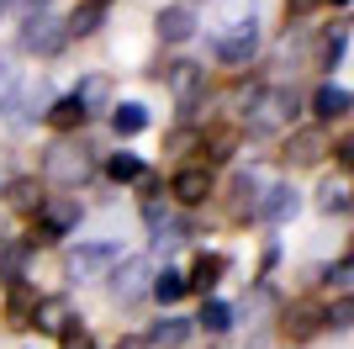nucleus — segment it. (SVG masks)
<instances>
[{
	"label": "nucleus",
	"instance_id": "1",
	"mask_svg": "<svg viewBox=\"0 0 354 349\" xmlns=\"http://www.w3.org/2000/svg\"><path fill=\"white\" fill-rule=\"evenodd\" d=\"M291 116H296V90L291 85L254 90V106H249V127L254 132H281V127H291Z\"/></svg>",
	"mask_w": 354,
	"mask_h": 349
},
{
	"label": "nucleus",
	"instance_id": "2",
	"mask_svg": "<svg viewBox=\"0 0 354 349\" xmlns=\"http://www.w3.org/2000/svg\"><path fill=\"white\" fill-rule=\"evenodd\" d=\"M212 48H217L222 64H249L254 48H259V21H254V16L227 21V32H217V37H212Z\"/></svg>",
	"mask_w": 354,
	"mask_h": 349
},
{
	"label": "nucleus",
	"instance_id": "3",
	"mask_svg": "<svg viewBox=\"0 0 354 349\" xmlns=\"http://www.w3.org/2000/svg\"><path fill=\"white\" fill-rule=\"evenodd\" d=\"M69 43V32H64V21L53 11H37V16H27V21H21V48H27V53H59V48Z\"/></svg>",
	"mask_w": 354,
	"mask_h": 349
},
{
	"label": "nucleus",
	"instance_id": "4",
	"mask_svg": "<svg viewBox=\"0 0 354 349\" xmlns=\"http://www.w3.org/2000/svg\"><path fill=\"white\" fill-rule=\"evenodd\" d=\"M74 222H80V202H64V196L43 202V206H37V238H32V249H37V244H59Z\"/></svg>",
	"mask_w": 354,
	"mask_h": 349
},
{
	"label": "nucleus",
	"instance_id": "5",
	"mask_svg": "<svg viewBox=\"0 0 354 349\" xmlns=\"http://www.w3.org/2000/svg\"><path fill=\"white\" fill-rule=\"evenodd\" d=\"M43 174L53 180V186L69 190V186H80V180L90 174V159L74 143H53V148H48V159H43Z\"/></svg>",
	"mask_w": 354,
	"mask_h": 349
},
{
	"label": "nucleus",
	"instance_id": "6",
	"mask_svg": "<svg viewBox=\"0 0 354 349\" xmlns=\"http://www.w3.org/2000/svg\"><path fill=\"white\" fill-rule=\"evenodd\" d=\"M117 265V244H85L69 254V280H101Z\"/></svg>",
	"mask_w": 354,
	"mask_h": 349
},
{
	"label": "nucleus",
	"instance_id": "7",
	"mask_svg": "<svg viewBox=\"0 0 354 349\" xmlns=\"http://www.w3.org/2000/svg\"><path fill=\"white\" fill-rule=\"evenodd\" d=\"M164 74H169V90H175L180 106H196V101H201V90H207V69H201V64L180 58V64H169Z\"/></svg>",
	"mask_w": 354,
	"mask_h": 349
},
{
	"label": "nucleus",
	"instance_id": "8",
	"mask_svg": "<svg viewBox=\"0 0 354 349\" xmlns=\"http://www.w3.org/2000/svg\"><path fill=\"white\" fill-rule=\"evenodd\" d=\"M281 328H286V339H291V344H307V339L323 334V307H317V302H296V307H286Z\"/></svg>",
	"mask_w": 354,
	"mask_h": 349
},
{
	"label": "nucleus",
	"instance_id": "9",
	"mask_svg": "<svg viewBox=\"0 0 354 349\" xmlns=\"http://www.w3.org/2000/svg\"><path fill=\"white\" fill-rule=\"evenodd\" d=\"M169 196H175L180 206H201L212 196V174L201 170V164H185V170H175V180H169Z\"/></svg>",
	"mask_w": 354,
	"mask_h": 349
},
{
	"label": "nucleus",
	"instance_id": "10",
	"mask_svg": "<svg viewBox=\"0 0 354 349\" xmlns=\"http://www.w3.org/2000/svg\"><path fill=\"white\" fill-rule=\"evenodd\" d=\"M328 154V132L323 127H296L291 138H286V159L291 164H317Z\"/></svg>",
	"mask_w": 354,
	"mask_h": 349
},
{
	"label": "nucleus",
	"instance_id": "11",
	"mask_svg": "<svg viewBox=\"0 0 354 349\" xmlns=\"http://www.w3.org/2000/svg\"><path fill=\"white\" fill-rule=\"evenodd\" d=\"M37 302H43V296H37L27 280H11V291H6V323H11V328H32Z\"/></svg>",
	"mask_w": 354,
	"mask_h": 349
},
{
	"label": "nucleus",
	"instance_id": "12",
	"mask_svg": "<svg viewBox=\"0 0 354 349\" xmlns=\"http://www.w3.org/2000/svg\"><path fill=\"white\" fill-rule=\"evenodd\" d=\"M148 291V260H122V270L111 276V296L117 302H138Z\"/></svg>",
	"mask_w": 354,
	"mask_h": 349
},
{
	"label": "nucleus",
	"instance_id": "13",
	"mask_svg": "<svg viewBox=\"0 0 354 349\" xmlns=\"http://www.w3.org/2000/svg\"><path fill=\"white\" fill-rule=\"evenodd\" d=\"M74 106H80V111H106V106H111V74H85V80H80V90H74Z\"/></svg>",
	"mask_w": 354,
	"mask_h": 349
},
{
	"label": "nucleus",
	"instance_id": "14",
	"mask_svg": "<svg viewBox=\"0 0 354 349\" xmlns=\"http://www.w3.org/2000/svg\"><path fill=\"white\" fill-rule=\"evenodd\" d=\"M259 206V174H233V196H227V217H254Z\"/></svg>",
	"mask_w": 354,
	"mask_h": 349
},
{
	"label": "nucleus",
	"instance_id": "15",
	"mask_svg": "<svg viewBox=\"0 0 354 349\" xmlns=\"http://www.w3.org/2000/svg\"><path fill=\"white\" fill-rule=\"evenodd\" d=\"M254 217H265V222L296 217V190H291V186H270V190H265V202L254 206Z\"/></svg>",
	"mask_w": 354,
	"mask_h": 349
},
{
	"label": "nucleus",
	"instance_id": "16",
	"mask_svg": "<svg viewBox=\"0 0 354 349\" xmlns=\"http://www.w3.org/2000/svg\"><path fill=\"white\" fill-rule=\"evenodd\" d=\"M191 32H196L191 6H164V11H159V37H164V43H185Z\"/></svg>",
	"mask_w": 354,
	"mask_h": 349
},
{
	"label": "nucleus",
	"instance_id": "17",
	"mask_svg": "<svg viewBox=\"0 0 354 349\" xmlns=\"http://www.w3.org/2000/svg\"><path fill=\"white\" fill-rule=\"evenodd\" d=\"M222 276H227V254H201V260H196V270H191V276H185V286L207 296V291L217 286Z\"/></svg>",
	"mask_w": 354,
	"mask_h": 349
},
{
	"label": "nucleus",
	"instance_id": "18",
	"mask_svg": "<svg viewBox=\"0 0 354 349\" xmlns=\"http://www.w3.org/2000/svg\"><path fill=\"white\" fill-rule=\"evenodd\" d=\"M312 111H317V122H339V116H349V90H344V85H323L317 96H312Z\"/></svg>",
	"mask_w": 354,
	"mask_h": 349
},
{
	"label": "nucleus",
	"instance_id": "19",
	"mask_svg": "<svg viewBox=\"0 0 354 349\" xmlns=\"http://www.w3.org/2000/svg\"><path fill=\"white\" fill-rule=\"evenodd\" d=\"M69 302H59V296H48V302H37V318H32V328H43V334H64L69 328Z\"/></svg>",
	"mask_w": 354,
	"mask_h": 349
},
{
	"label": "nucleus",
	"instance_id": "20",
	"mask_svg": "<svg viewBox=\"0 0 354 349\" xmlns=\"http://www.w3.org/2000/svg\"><path fill=\"white\" fill-rule=\"evenodd\" d=\"M191 328H196L191 318H159V323H153V334H148V344L180 349V344H185V339H191Z\"/></svg>",
	"mask_w": 354,
	"mask_h": 349
},
{
	"label": "nucleus",
	"instance_id": "21",
	"mask_svg": "<svg viewBox=\"0 0 354 349\" xmlns=\"http://www.w3.org/2000/svg\"><path fill=\"white\" fill-rule=\"evenodd\" d=\"M111 127H117V138H138V132L148 127V111L138 101H127V106H117L111 111Z\"/></svg>",
	"mask_w": 354,
	"mask_h": 349
},
{
	"label": "nucleus",
	"instance_id": "22",
	"mask_svg": "<svg viewBox=\"0 0 354 349\" xmlns=\"http://www.w3.org/2000/svg\"><path fill=\"white\" fill-rule=\"evenodd\" d=\"M101 6H90V0H85V6H74V16H69V21H64V32H69V37H90V32H95V27H101Z\"/></svg>",
	"mask_w": 354,
	"mask_h": 349
},
{
	"label": "nucleus",
	"instance_id": "23",
	"mask_svg": "<svg viewBox=\"0 0 354 349\" xmlns=\"http://www.w3.org/2000/svg\"><path fill=\"white\" fill-rule=\"evenodd\" d=\"M196 323H201L207 334H227V328H233V307H227V302H212V296H207V302H201V318H196Z\"/></svg>",
	"mask_w": 354,
	"mask_h": 349
},
{
	"label": "nucleus",
	"instance_id": "24",
	"mask_svg": "<svg viewBox=\"0 0 354 349\" xmlns=\"http://www.w3.org/2000/svg\"><path fill=\"white\" fill-rule=\"evenodd\" d=\"M27 254H32L27 238H16V244L0 249V270H6V280H21V265H27Z\"/></svg>",
	"mask_w": 354,
	"mask_h": 349
},
{
	"label": "nucleus",
	"instance_id": "25",
	"mask_svg": "<svg viewBox=\"0 0 354 349\" xmlns=\"http://www.w3.org/2000/svg\"><path fill=\"white\" fill-rule=\"evenodd\" d=\"M43 202H48V196H43L37 180H16V186H11V206H16V212H37Z\"/></svg>",
	"mask_w": 354,
	"mask_h": 349
},
{
	"label": "nucleus",
	"instance_id": "26",
	"mask_svg": "<svg viewBox=\"0 0 354 349\" xmlns=\"http://www.w3.org/2000/svg\"><path fill=\"white\" fill-rule=\"evenodd\" d=\"M317 206H323L328 217H344V212H349V186H344V180H339V186L328 180V186L317 190Z\"/></svg>",
	"mask_w": 354,
	"mask_h": 349
},
{
	"label": "nucleus",
	"instance_id": "27",
	"mask_svg": "<svg viewBox=\"0 0 354 349\" xmlns=\"http://www.w3.org/2000/svg\"><path fill=\"white\" fill-rule=\"evenodd\" d=\"M106 174H111V180H143V159H138V154H111V159H106Z\"/></svg>",
	"mask_w": 354,
	"mask_h": 349
},
{
	"label": "nucleus",
	"instance_id": "28",
	"mask_svg": "<svg viewBox=\"0 0 354 349\" xmlns=\"http://www.w3.org/2000/svg\"><path fill=\"white\" fill-rule=\"evenodd\" d=\"M185 291H191V286H185V276H180V270H164V276L153 280V296H159L164 307H169V302H180Z\"/></svg>",
	"mask_w": 354,
	"mask_h": 349
},
{
	"label": "nucleus",
	"instance_id": "29",
	"mask_svg": "<svg viewBox=\"0 0 354 349\" xmlns=\"http://www.w3.org/2000/svg\"><path fill=\"white\" fill-rule=\"evenodd\" d=\"M48 122H53V127H59V132H74V127H80V122H85V111H80V106H74V96H69V101L48 106Z\"/></svg>",
	"mask_w": 354,
	"mask_h": 349
},
{
	"label": "nucleus",
	"instance_id": "30",
	"mask_svg": "<svg viewBox=\"0 0 354 349\" xmlns=\"http://www.w3.org/2000/svg\"><path fill=\"white\" fill-rule=\"evenodd\" d=\"M16 85H21V69H16L11 58H0V111H11V101H16Z\"/></svg>",
	"mask_w": 354,
	"mask_h": 349
},
{
	"label": "nucleus",
	"instance_id": "31",
	"mask_svg": "<svg viewBox=\"0 0 354 349\" xmlns=\"http://www.w3.org/2000/svg\"><path fill=\"white\" fill-rule=\"evenodd\" d=\"M201 154H207V159H233V132H212V138H201Z\"/></svg>",
	"mask_w": 354,
	"mask_h": 349
},
{
	"label": "nucleus",
	"instance_id": "32",
	"mask_svg": "<svg viewBox=\"0 0 354 349\" xmlns=\"http://www.w3.org/2000/svg\"><path fill=\"white\" fill-rule=\"evenodd\" d=\"M349 276H354V265L349 260H339V265H328V286H333V291H349Z\"/></svg>",
	"mask_w": 354,
	"mask_h": 349
},
{
	"label": "nucleus",
	"instance_id": "33",
	"mask_svg": "<svg viewBox=\"0 0 354 349\" xmlns=\"http://www.w3.org/2000/svg\"><path fill=\"white\" fill-rule=\"evenodd\" d=\"M169 148H175V154H191V148H201V132H191V127L169 132Z\"/></svg>",
	"mask_w": 354,
	"mask_h": 349
},
{
	"label": "nucleus",
	"instance_id": "34",
	"mask_svg": "<svg viewBox=\"0 0 354 349\" xmlns=\"http://www.w3.org/2000/svg\"><path fill=\"white\" fill-rule=\"evenodd\" d=\"M349 318H354V307H349V296H344V302L333 307V312H323V323H333V328H339V334H349Z\"/></svg>",
	"mask_w": 354,
	"mask_h": 349
},
{
	"label": "nucleus",
	"instance_id": "35",
	"mask_svg": "<svg viewBox=\"0 0 354 349\" xmlns=\"http://www.w3.org/2000/svg\"><path fill=\"white\" fill-rule=\"evenodd\" d=\"M64 349H95V344H90V334L80 323H69V328H64Z\"/></svg>",
	"mask_w": 354,
	"mask_h": 349
},
{
	"label": "nucleus",
	"instance_id": "36",
	"mask_svg": "<svg viewBox=\"0 0 354 349\" xmlns=\"http://www.w3.org/2000/svg\"><path fill=\"white\" fill-rule=\"evenodd\" d=\"M344 48H349V37H344V32H339V37H328V48H323V64H328V69L344 58Z\"/></svg>",
	"mask_w": 354,
	"mask_h": 349
},
{
	"label": "nucleus",
	"instance_id": "37",
	"mask_svg": "<svg viewBox=\"0 0 354 349\" xmlns=\"http://www.w3.org/2000/svg\"><path fill=\"white\" fill-rule=\"evenodd\" d=\"M117 349H153L143 334H127V339H117Z\"/></svg>",
	"mask_w": 354,
	"mask_h": 349
},
{
	"label": "nucleus",
	"instance_id": "38",
	"mask_svg": "<svg viewBox=\"0 0 354 349\" xmlns=\"http://www.w3.org/2000/svg\"><path fill=\"white\" fill-rule=\"evenodd\" d=\"M21 6H27V16H37V11H48L53 0H21Z\"/></svg>",
	"mask_w": 354,
	"mask_h": 349
},
{
	"label": "nucleus",
	"instance_id": "39",
	"mask_svg": "<svg viewBox=\"0 0 354 349\" xmlns=\"http://www.w3.org/2000/svg\"><path fill=\"white\" fill-rule=\"evenodd\" d=\"M312 6H317V0H291V11H296V16H307Z\"/></svg>",
	"mask_w": 354,
	"mask_h": 349
},
{
	"label": "nucleus",
	"instance_id": "40",
	"mask_svg": "<svg viewBox=\"0 0 354 349\" xmlns=\"http://www.w3.org/2000/svg\"><path fill=\"white\" fill-rule=\"evenodd\" d=\"M6 11H11V0H0V16H6Z\"/></svg>",
	"mask_w": 354,
	"mask_h": 349
},
{
	"label": "nucleus",
	"instance_id": "41",
	"mask_svg": "<svg viewBox=\"0 0 354 349\" xmlns=\"http://www.w3.org/2000/svg\"><path fill=\"white\" fill-rule=\"evenodd\" d=\"M333 6H349V0H333Z\"/></svg>",
	"mask_w": 354,
	"mask_h": 349
}]
</instances>
